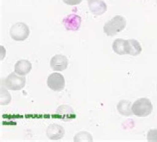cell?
Returning <instances> with one entry per match:
<instances>
[{
    "label": "cell",
    "instance_id": "6da1fadb",
    "mask_svg": "<svg viewBox=\"0 0 157 142\" xmlns=\"http://www.w3.org/2000/svg\"><path fill=\"white\" fill-rule=\"evenodd\" d=\"M126 26L125 18L121 15H117L105 23L104 32L108 36H113L123 30Z\"/></svg>",
    "mask_w": 157,
    "mask_h": 142
},
{
    "label": "cell",
    "instance_id": "7a4b0ae2",
    "mask_svg": "<svg viewBox=\"0 0 157 142\" xmlns=\"http://www.w3.org/2000/svg\"><path fill=\"white\" fill-rule=\"evenodd\" d=\"M134 115L139 117L149 116L153 111V105L151 101L147 98H141L134 103L132 106Z\"/></svg>",
    "mask_w": 157,
    "mask_h": 142
},
{
    "label": "cell",
    "instance_id": "3957f363",
    "mask_svg": "<svg viewBox=\"0 0 157 142\" xmlns=\"http://www.w3.org/2000/svg\"><path fill=\"white\" fill-rule=\"evenodd\" d=\"M26 78L14 72L10 74L5 80V86L13 91H18L25 86Z\"/></svg>",
    "mask_w": 157,
    "mask_h": 142
},
{
    "label": "cell",
    "instance_id": "277c9868",
    "mask_svg": "<svg viewBox=\"0 0 157 142\" xmlns=\"http://www.w3.org/2000/svg\"><path fill=\"white\" fill-rule=\"evenodd\" d=\"M29 34L28 26L24 22H17L12 26L10 30V36L15 41H24L26 40Z\"/></svg>",
    "mask_w": 157,
    "mask_h": 142
},
{
    "label": "cell",
    "instance_id": "5b68a950",
    "mask_svg": "<svg viewBox=\"0 0 157 142\" xmlns=\"http://www.w3.org/2000/svg\"><path fill=\"white\" fill-rule=\"evenodd\" d=\"M47 85L53 91H61L65 87L64 77L60 73H52L48 77Z\"/></svg>",
    "mask_w": 157,
    "mask_h": 142
},
{
    "label": "cell",
    "instance_id": "8992f818",
    "mask_svg": "<svg viewBox=\"0 0 157 142\" xmlns=\"http://www.w3.org/2000/svg\"><path fill=\"white\" fill-rule=\"evenodd\" d=\"M68 63V59L65 55H56L52 57L50 65L53 71H63L67 68Z\"/></svg>",
    "mask_w": 157,
    "mask_h": 142
},
{
    "label": "cell",
    "instance_id": "52a82bcc",
    "mask_svg": "<svg viewBox=\"0 0 157 142\" xmlns=\"http://www.w3.org/2000/svg\"><path fill=\"white\" fill-rule=\"evenodd\" d=\"M63 24L67 30L76 31L81 26V18L75 14H71L63 20Z\"/></svg>",
    "mask_w": 157,
    "mask_h": 142
},
{
    "label": "cell",
    "instance_id": "ba28073f",
    "mask_svg": "<svg viewBox=\"0 0 157 142\" xmlns=\"http://www.w3.org/2000/svg\"><path fill=\"white\" fill-rule=\"evenodd\" d=\"M64 128L62 126L57 124L49 125L47 130V136L51 140H60L64 136Z\"/></svg>",
    "mask_w": 157,
    "mask_h": 142
},
{
    "label": "cell",
    "instance_id": "9c48e42d",
    "mask_svg": "<svg viewBox=\"0 0 157 142\" xmlns=\"http://www.w3.org/2000/svg\"><path fill=\"white\" fill-rule=\"evenodd\" d=\"M88 7L95 15H101L107 11V5L101 0H88Z\"/></svg>",
    "mask_w": 157,
    "mask_h": 142
},
{
    "label": "cell",
    "instance_id": "30bf717a",
    "mask_svg": "<svg viewBox=\"0 0 157 142\" xmlns=\"http://www.w3.org/2000/svg\"><path fill=\"white\" fill-rule=\"evenodd\" d=\"M58 117L64 121H70L75 119V114L71 107L68 105H61L57 109Z\"/></svg>",
    "mask_w": 157,
    "mask_h": 142
},
{
    "label": "cell",
    "instance_id": "8fae6325",
    "mask_svg": "<svg viewBox=\"0 0 157 142\" xmlns=\"http://www.w3.org/2000/svg\"><path fill=\"white\" fill-rule=\"evenodd\" d=\"M32 68V63L28 60L21 59L17 61L14 65V72L21 76H26L29 74Z\"/></svg>",
    "mask_w": 157,
    "mask_h": 142
},
{
    "label": "cell",
    "instance_id": "7c38bea8",
    "mask_svg": "<svg viewBox=\"0 0 157 142\" xmlns=\"http://www.w3.org/2000/svg\"><path fill=\"white\" fill-rule=\"evenodd\" d=\"M142 51V48L140 43L136 40H126V54L136 56L140 54Z\"/></svg>",
    "mask_w": 157,
    "mask_h": 142
},
{
    "label": "cell",
    "instance_id": "4fadbf2b",
    "mask_svg": "<svg viewBox=\"0 0 157 142\" xmlns=\"http://www.w3.org/2000/svg\"><path fill=\"white\" fill-rule=\"evenodd\" d=\"M131 102L126 100L121 101L117 105V110L119 113L123 116H129L133 115Z\"/></svg>",
    "mask_w": 157,
    "mask_h": 142
},
{
    "label": "cell",
    "instance_id": "5bb4252c",
    "mask_svg": "<svg viewBox=\"0 0 157 142\" xmlns=\"http://www.w3.org/2000/svg\"><path fill=\"white\" fill-rule=\"evenodd\" d=\"M113 50L118 55L126 54V40L121 38L116 39L113 43Z\"/></svg>",
    "mask_w": 157,
    "mask_h": 142
},
{
    "label": "cell",
    "instance_id": "9a60e30c",
    "mask_svg": "<svg viewBox=\"0 0 157 142\" xmlns=\"http://www.w3.org/2000/svg\"><path fill=\"white\" fill-rule=\"evenodd\" d=\"M11 101V96L9 92L5 88H1V93H0V105H7Z\"/></svg>",
    "mask_w": 157,
    "mask_h": 142
},
{
    "label": "cell",
    "instance_id": "2e32d148",
    "mask_svg": "<svg viewBox=\"0 0 157 142\" xmlns=\"http://www.w3.org/2000/svg\"><path fill=\"white\" fill-rule=\"evenodd\" d=\"M92 136L87 132H81L75 136V141H92Z\"/></svg>",
    "mask_w": 157,
    "mask_h": 142
},
{
    "label": "cell",
    "instance_id": "e0dca14e",
    "mask_svg": "<svg viewBox=\"0 0 157 142\" xmlns=\"http://www.w3.org/2000/svg\"><path fill=\"white\" fill-rule=\"evenodd\" d=\"M147 140L151 142H157V129L150 130L148 132Z\"/></svg>",
    "mask_w": 157,
    "mask_h": 142
},
{
    "label": "cell",
    "instance_id": "ac0fdd59",
    "mask_svg": "<svg viewBox=\"0 0 157 142\" xmlns=\"http://www.w3.org/2000/svg\"><path fill=\"white\" fill-rule=\"evenodd\" d=\"M62 1L68 6H77L81 3L82 0H62Z\"/></svg>",
    "mask_w": 157,
    "mask_h": 142
},
{
    "label": "cell",
    "instance_id": "d6986e66",
    "mask_svg": "<svg viewBox=\"0 0 157 142\" xmlns=\"http://www.w3.org/2000/svg\"><path fill=\"white\" fill-rule=\"evenodd\" d=\"M156 3H157V0H156Z\"/></svg>",
    "mask_w": 157,
    "mask_h": 142
},
{
    "label": "cell",
    "instance_id": "ffe728a7",
    "mask_svg": "<svg viewBox=\"0 0 157 142\" xmlns=\"http://www.w3.org/2000/svg\"><path fill=\"white\" fill-rule=\"evenodd\" d=\"M156 88H157V87H156Z\"/></svg>",
    "mask_w": 157,
    "mask_h": 142
}]
</instances>
